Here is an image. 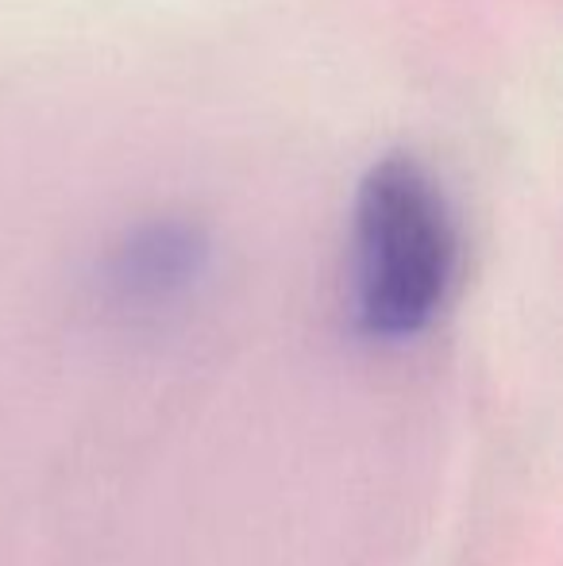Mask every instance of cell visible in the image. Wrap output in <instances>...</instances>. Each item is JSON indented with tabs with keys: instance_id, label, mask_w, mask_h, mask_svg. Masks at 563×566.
<instances>
[{
	"instance_id": "1",
	"label": "cell",
	"mask_w": 563,
	"mask_h": 566,
	"mask_svg": "<svg viewBox=\"0 0 563 566\" xmlns=\"http://www.w3.org/2000/svg\"><path fill=\"white\" fill-rule=\"evenodd\" d=\"M459 266V235L436 181L414 158H378L355 197V316L398 343L432 324Z\"/></svg>"
},
{
	"instance_id": "2",
	"label": "cell",
	"mask_w": 563,
	"mask_h": 566,
	"mask_svg": "<svg viewBox=\"0 0 563 566\" xmlns=\"http://www.w3.org/2000/svg\"><path fill=\"white\" fill-rule=\"evenodd\" d=\"M205 262V243L186 224H150L136 231L113 259V285L128 301H166L181 293Z\"/></svg>"
}]
</instances>
